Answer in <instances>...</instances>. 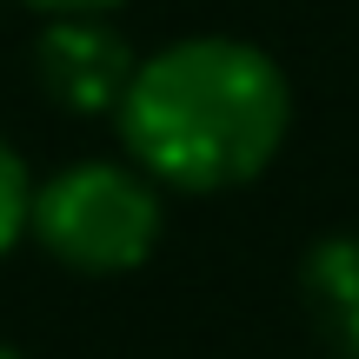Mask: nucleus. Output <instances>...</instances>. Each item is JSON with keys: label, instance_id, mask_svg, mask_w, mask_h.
<instances>
[{"label": "nucleus", "instance_id": "f257e3e1", "mask_svg": "<svg viewBox=\"0 0 359 359\" xmlns=\"http://www.w3.org/2000/svg\"><path fill=\"white\" fill-rule=\"evenodd\" d=\"M114 127L160 193H233L280 160L293 133V80L240 34H187L140 53Z\"/></svg>", "mask_w": 359, "mask_h": 359}, {"label": "nucleus", "instance_id": "f03ea898", "mask_svg": "<svg viewBox=\"0 0 359 359\" xmlns=\"http://www.w3.org/2000/svg\"><path fill=\"white\" fill-rule=\"evenodd\" d=\"M160 233H167V200L133 160H67L34 180L27 240L80 280L140 273Z\"/></svg>", "mask_w": 359, "mask_h": 359}, {"label": "nucleus", "instance_id": "7ed1b4c3", "mask_svg": "<svg viewBox=\"0 0 359 359\" xmlns=\"http://www.w3.org/2000/svg\"><path fill=\"white\" fill-rule=\"evenodd\" d=\"M27 60H34V87L67 120H114L133 74H140V47L127 40V27H114V13L40 20Z\"/></svg>", "mask_w": 359, "mask_h": 359}, {"label": "nucleus", "instance_id": "20e7f679", "mask_svg": "<svg viewBox=\"0 0 359 359\" xmlns=\"http://www.w3.org/2000/svg\"><path fill=\"white\" fill-rule=\"evenodd\" d=\"M299 313L326 359H359V233H320L299 253Z\"/></svg>", "mask_w": 359, "mask_h": 359}, {"label": "nucleus", "instance_id": "39448f33", "mask_svg": "<svg viewBox=\"0 0 359 359\" xmlns=\"http://www.w3.org/2000/svg\"><path fill=\"white\" fill-rule=\"evenodd\" d=\"M27 219H34V173H27L20 147L0 133V259L27 240Z\"/></svg>", "mask_w": 359, "mask_h": 359}, {"label": "nucleus", "instance_id": "423d86ee", "mask_svg": "<svg viewBox=\"0 0 359 359\" xmlns=\"http://www.w3.org/2000/svg\"><path fill=\"white\" fill-rule=\"evenodd\" d=\"M20 7L40 20H60V13H120L127 0H20Z\"/></svg>", "mask_w": 359, "mask_h": 359}, {"label": "nucleus", "instance_id": "0eeeda50", "mask_svg": "<svg viewBox=\"0 0 359 359\" xmlns=\"http://www.w3.org/2000/svg\"><path fill=\"white\" fill-rule=\"evenodd\" d=\"M0 359H27V353H20V346H7V339H0Z\"/></svg>", "mask_w": 359, "mask_h": 359}]
</instances>
